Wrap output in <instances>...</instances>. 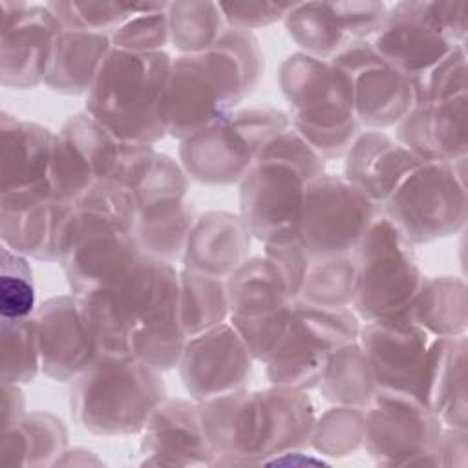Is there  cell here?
Masks as SVG:
<instances>
[{
	"label": "cell",
	"instance_id": "cell-12",
	"mask_svg": "<svg viewBox=\"0 0 468 468\" xmlns=\"http://www.w3.org/2000/svg\"><path fill=\"white\" fill-rule=\"evenodd\" d=\"M441 431V419L422 397L377 388L364 408L362 450L380 466H439Z\"/></svg>",
	"mask_w": 468,
	"mask_h": 468
},
{
	"label": "cell",
	"instance_id": "cell-42",
	"mask_svg": "<svg viewBox=\"0 0 468 468\" xmlns=\"http://www.w3.org/2000/svg\"><path fill=\"white\" fill-rule=\"evenodd\" d=\"M46 5L62 27L104 35H112L133 11V2L122 0H55Z\"/></svg>",
	"mask_w": 468,
	"mask_h": 468
},
{
	"label": "cell",
	"instance_id": "cell-39",
	"mask_svg": "<svg viewBox=\"0 0 468 468\" xmlns=\"http://www.w3.org/2000/svg\"><path fill=\"white\" fill-rule=\"evenodd\" d=\"M2 382L31 384L42 371L35 318H0Z\"/></svg>",
	"mask_w": 468,
	"mask_h": 468
},
{
	"label": "cell",
	"instance_id": "cell-25",
	"mask_svg": "<svg viewBox=\"0 0 468 468\" xmlns=\"http://www.w3.org/2000/svg\"><path fill=\"white\" fill-rule=\"evenodd\" d=\"M252 234L238 212L207 210L190 230L181 269L227 280L250 258Z\"/></svg>",
	"mask_w": 468,
	"mask_h": 468
},
{
	"label": "cell",
	"instance_id": "cell-16",
	"mask_svg": "<svg viewBox=\"0 0 468 468\" xmlns=\"http://www.w3.org/2000/svg\"><path fill=\"white\" fill-rule=\"evenodd\" d=\"M329 60L349 77L355 113L364 130L397 126L413 108L411 79L388 64L369 40L355 42Z\"/></svg>",
	"mask_w": 468,
	"mask_h": 468
},
{
	"label": "cell",
	"instance_id": "cell-24",
	"mask_svg": "<svg viewBox=\"0 0 468 468\" xmlns=\"http://www.w3.org/2000/svg\"><path fill=\"white\" fill-rule=\"evenodd\" d=\"M466 106L468 91L415 102L395 126V141L422 161L463 163L468 159Z\"/></svg>",
	"mask_w": 468,
	"mask_h": 468
},
{
	"label": "cell",
	"instance_id": "cell-45",
	"mask_svg": "<svg viewBox=\"0 0 468 468\" xmlns=\"http://www.w3.org/2000/svg\"><path fill=\"white\" fill-rule=\"evenodd\" d=\"M296 302V300H294ZM292 302V303H294ZM292 303L285 309L261 314L256 318H245V320H229L236 333L241 336L245 342L249 353L256 362L265 364L271 355L276 351L280 346L292 314Z\"/></svg>",
	"mask_w": 468,
	"mask_h": 468
},
{
	"label": "cell",
	"instance_id": "cell-37",
	"mask_svg": "<svg viewBox=\"0 0 468 468\" xmlns=\"http://www.w3.org/2000/svg\"><path fill=\"white\" fill-rule=\"evenodd\" d=\"M166 20L170 44L179 55L201 53L212 48L229 27L219 4L207 0L168 2Z\"/></svg>",
	"mask_w": 468,
	"mask_h": 468
},
{
	"label": "cell",
	"instance_id": "cell-2",
	"mask_svg": "<svg viewBox=\"0 0 468 468\" xmlns=\"http://www.w3.org/2000/svg\"><path fill=\"white\" fill-rule=\"evenodd\" d=\"M261 73L263 51L252 31L227 27L212 48L177 55L163 91L166 135L183 141L216 126L256 90Z\"/></svg>",
	"mask_w": 468,
	"mask_h": 468
},
{
	"label": "cell",
	"instance_id": "cell-17",
	"mask_svg": "<svg viewBox=\"0 0 468 468\" xmlns=\"http://www.w3.org/2000/svg\"><path fill=\"white\" fill-rule=\"evenodd\" d=\"M384 2H294L283 18L300 51L333 58L355 42L369 40L384 20Z\"/></svg>",
	"mask_w": 468,
	"mask_h": 468
},
{
	"label": "cell",
	"instance_id": "cell-29",
	"mask_svg": "<svg viewBox=\"0 0 468 468\" xmlns=\"http://www.w3.org/2000/svg\"><path fill=\"white\" fill-rule=\"evenodd\" d=\"M112 48L110 35L60 26L44 86L60 95L86 97Z\"/></svg>",
	"mask_w": 468,
	"mask_h": 468
},
{
	"label": "cell",
	"instance_id": "cell-9",
	"mask_svg": "<svg viewBox=\"0 0 468 468\" xmlns=\"http://www.w3.org/2000/svg\"><path fill=\"white\" fill-rule=\"evenodd\" d=\"M355 294L351 309L362 322L404 314L424 282L415 245L384 216H377L351 250Z\"/></svg>",
	"mask_w": 468,
	"mask_h": 468
},
{
	"label": "cell",
	"instance_id": "cell-6",
	"mask_svg": "<svg viewBox=\"0 0 468 468\" xmlns=\"http://www.w3.org/2000/svg\"><path fill=\"white\" fill-rule=\"evenodd\" d=\"M165 399L163 371L137 356H97L69 384L71 419L97 437L141 433Z\"/></svg>",
	"mask_w": 468,
	"mask_h": 468
},
{
	"label": "cell",
	"instance_id": "cell-11",
	"mask_svg": "<svg viewBox=\"0 0 468 468\" xmlns=\"http://www.w3.org/2000/svg\"><path fill=\"white\" fill-rule=\"evenodd\" d=\"M289 126V115L280 108H236L216 126L179 141L177 159L188 177L197 183L238 185L265 143Z\"/></svg>",
	"mask_w": 468,
	"mask_h": 468
},
{
	"label": "cell",
	"instance_id": "cell-50",
	"mask_svg": "<svg viewBox=\"0 0 468 468\" xmlns=\"http://www.w3.org/2000/svg\"><path fill=\"white\" fill-rule=\"evenodd\" d=\"M102 461L90 450L68 448L57 466H101Z\"/></svg>",
	"mask_w": 468,
	"mask_h": 468
},
{
	"label": "cell",
	"instance_id": "cell-41",
	"mask_svg": "<svg viewBox=\"0 0 468 468\" xmlns=\"http://www.w3.org/2000/svg\"><path fill=\"white\" fill-rule=\"evenodd\" d=\"M166 7L168 2H133L132 15L110 35L112 46L132 53L165 51L170 44Z\"/></svg>",
	"mask_w": 468,
	"mask_h": 468
},
{
	"label": "cell",
	"instance_id": "cell-22",
	"mask_svg": "<svg viewBox=\"0 0 468 468\" xmlns=\"http://www.w3.org/2000/svg\"><path fill=\"white\" fill-rule=\"evenodd\" d=\"M254 362L232 324L225 322L186 340L177 371L188 397L203 402L245 389Z\"/></svg>",
	"mask_w": 468,
	"mask_h": 468
},
{
	"label": "cell",
	"instance_id": "cell-36",
	"mask_svg": "<svg viewBox=\"0 0 468 468\" xmlns=\"http://www.w3.org/2000/svg\"><path fill=\"white\" fill-rule=\"evenodd\" d=\"M181 322L186 336H196L229 322L225 280L179 269Z\"/></svg>",
	"mask_w": 468,
	"mask_h": 468
},
{
	"label": "cell",
	"instance_id": "cell-5",
	"mask_svg": "<svg viewBox=\"0 0 468 468\" xmlns=\"http://www.w3.org/2000/svg\"><path fill=\"white\" fill-rule=\"evenodd\" d=\"M106 289L130 340L132 355L159 371L177 367L188 336L181 322L176 265L141 256L117 283Z\"/></svg>",
	"mask_w": 468,
	"mask_h": 468
},
{
	"label": "cell",
	"instance_id": "cell-38",
	"mask_svg": "<svg viewBox=\"0 0 468 468\" xmlns=\"http://www.w3.org/2000/svg\"><path fill=\"white\" fill-rule=\"evenodd\" d=\"M355 294V267L351 256H333L311 260L298 302L325 307L344 309L351 307Z\"/></svg>",
	"mask_w": 468,
	"mask_h": 468
},
{
	"label": "cell",
	"instance_id": "cell-1",
	"mask_svg": "<svg viewBox=\"0 0 468 468\" xmlns=\"http://www.w3.org/2000/svg\"><path fill=\"white\" fill-rule=\"evenodd\" d=\"M214 466H261L305 450L316 422L309 391L271 384L197 402Z\"/></svg>",
	"mask_w": 468,
	"mask_h": 468
},
{
	"label": "cell",
	"instance_id": "cell-40",
	"mask_svg": "<svg viewBox=\"0 0 468 468\" xmlns=\"http://www.w3.org/2000/svg\"><path fill=\"white\" fill-rule=\"evenodd\" d=\"M364 444V408L331 404L316 415L311 446L318 455L344 459Z\"/></svg>",
	"mask_w": 468,
	"mask_h": 468
},
{
	"label": "cell",
	"instance_id": "cell-30",
	"mask_svg": "<svg viewBox=\"0 0 468 468\" xmlns=\"http://www.w3.org/2000/svg\"><path fill=\"white\" fill-rule=\"evenodd\" d=\"M68 205L51 196L0 207L2 245L29 260L58 261V230Z\"/></svg>",
	"mask_w": 468,
	"mask_h": 468
},
{
	"label": "cell",
	"instance_id": "cell-4",
	"mask_svg": "<svg viewBox=\"0 0 468 468\" xmlns=\"http://www.w3.org/2000/svg\"><path fill=\"white\" fill-rule=\"evenodd\" d=\"M170 64L166 51L132 53L112 48L84 97V112L121 141L159 143L166 137L163 91Z\"/></svg>",
	"mask_w": 468,
	"mask_h": 468
},
{
	"label": "cell",
	"instance_id": "cell-49",
	"mask_svg": "<svg viewBox=\"0 0 468 468\" xmlns=\"http://www.w3.org/2000/svg\"><path fill=\"white\" fill-rule=\"evenodd\" d=\"M26 393L22 384L2 382V402H0V424L2 431L9 428L16 419L26 413Z\"/></svg>",
	"mask_w": 468,
	"mask_h": 468
},
{
	"label": "cell",
	"instance_id": "cell-28",
	"mask_svg": "<svg viewBox=\"0 0 468 468\" xmlns=\"http://www.w3.org/2000/svg\"><path fill=\"white\" fill-rule=\"evenodd\" d=\"M119 183L133 194L139 214L186 199L190 177L179 159L157 152L155 144L132 143Z\"/></svg>",
	"mask_w": 468,
	"mask_h": 468
},
{
	"label": "cell",
	"instance_id": "cell-31",
	"mask_svg": "<svg viewBox=\"0 0 468 468\" xmlns=\"http://www.w3.org/2000/svg\"><path fill=\"white\" fill-rule=\"evenodd\" d=\"M229 320H245L289 307L296 298L278 267L267 254L250 256L227 280Z\"/></svg>",
	"mask_w": 468,
	"mask_h": 468
},
{
	"label": "cell",
	"instance_id": "cell-34",
	"mask_svg": "<svg viewBox=\"0 0 468 468\" xmlns=\"http://www.w3.org/2000/svg\"><path fill=\"white\" fill-rule=\"evenodd\" d=\"M196 218L188 199L139 212L133 236L143 256L168 263L181 261Z\"/></svg>",
	"mask_w": 468,
	"mask_h": 468
},
{
	"label": "cell",
	"instance_id": "cell-47",
	"mask_svg": "<svg viewBox=\"0 0 468 468\" xmlns=\"http://www.w3.org/2000/svg\"><path fill=\"white\" fill-rule=\"evenodd\" d=\"M263 254H267L269 258H272L278 263V267L282 269V272L285 274V278L292 289L294 298H298L307 267L311 263V258L307 256L300 239L292 238V239L265 243Z\"/></svg>",
	"mask_w": 468,
	"mask_h": 468
},
{
	"label": "cell",
	"instance_id": "cell-32",
	"mask_svg": "<svg viewBox=\"0 0 468 468\" xmlns=\"http://www.w3.org/2000/svg\"><path fill=\"white\" fill-rule=\"evenodd\" d=\"M68 428L49 411H26L2 431L0 461L5 464L42 468L57 466L68 450Z\"/></svg>",
	"mask_w": 468,
	"mask_h": 468
},
{
	"label": "cell",
	"instance_id": "cell-48",
	"mask_svg": "<svg viewBox=\"0 0 468 468\" xmlns=\"http://www.w3.org/2000/svg\"><path fill=\"white\" fill-rule=\"evenodd\" d=\"M439 466L464 468L468 464V431L466 428L442 426L439 448H437Z\"/></svg>",
	"mask_w": 468,
	"mask_h": 468
},
{
	"label": "cell",
	"instance_id": "cell-13",
	"mask_svg": "<svg viewBox=\"0 0 468 468\" xmlns=\"http://www.w3.org/2000/svg\"><path fill=\"white\" fill-rule=\"evenodd\" d=\"M362 320L351 307L325 309L303 302L292 303L289 327L263 364L271 384L314 389L329 356L358 338Z\"/></svg>",
	"mask_w": 468,
	"mask_h": 468
},
{
	"label": "cell",
	"instance_id": "cell-15",
	"mask_svg": "<svg viewBox=\"0 0 468 468\" xmlns=\"http://www.w3.org/2000/svg\"><path fill=\"white\" fill-rule=\"evenodd\" d=\"M130 144L117 139L84 110L68 117L53 143V197L71 203L95 183H119Z\"/></svg>",
	"mask_w": 468,
	"mask_h": 468
},
{
	"label": "cell",
	"instance_id": "cell-35",
	"mask_svg": "<svg viewBox=\"0 0 468 468\" xmlns=\"http://www.w3.org/2000/svg\"><path fill=\"white\" fill-rule=\"evenodd\" d=\"M377 382L356 340L340 346L327 360L316 389L329 404L366 408L377 391Z\"/></svg>",
	"mask_w": 468,
	"mask_h": 468
},
{
	"label": "cell",
	"instance_id": "cell-43",
	"mask_svg": "<svg viewBox=\"0 0 468 468\" xmlns=\"http://www.w3.org/2000/svg\"><path fill=\"white\" fill-rule=\"evenodd\" d=\"M37 289L29 258L2 245L0 318H27L37 309Z\"/></svg>",
	"mask_w": 468,
	"mask_h": 468
},
{
	"label": "cell",
	"instance_id": "cell-46",
	"mask_svg": "<svg viewBox=\"0 0 468 468\" xmlns=\"http://www.w3.org/2000/svg\"><path fill=\"white\" fill-rule=\"evenodd\" d=\"M229 27L252 31L283 22L294 2H218Z\"/></svg>",
	"mask_w": 468,
	"mask_h": 468
},
{
	"label": "cell",
	"instance_id": "cell-3",
	"mask_svg": "<svg viewBox=\"0 0 468 468\" xmlns=\"http://www.w3.org/2000/svg\"><path fill=\"white\" fill-rule=\"evenodd\" d=\"M325 174V159L292 128L272 135L238 183V214L265 243L298 238L307 181Z\"/></svg>",
	"mask_w": 468,
	"mask_h": 468
},
{
	"label": "cell",
	"instance_id": "cell-18",
	"mask_svg": "<svg viewBox=\"0 0 468 468\" xmlns=\"http://www.w3.org/2000/svg\"><path fill=\"white\" fill-rule=\"evenodd\" d=\"M55 133L48 126L0 112V207L51 197Z\"/></svg>",
	"mask_w": 468,
	"mask_h": 468
},
{
	"label": "cell",
	"instance_id": "cell-26",
	"mask_svg": "<svg viewBox=\"0 0 468 468\" xmlns=\"http://www.w3.org/2000/svg\"><path fill=\"white\" fill-rule=\"evenodd\" d=\"M466 335L455 338H433L422 399L428 408L441 419L442 426H468V397H466Z\"/></svg>",
	"mask_w": 468,
	"mask_h": 468
},
{
	"label": "cell",
	"instance_id": "cell-14",
	"mask_svg": "<svg viewBox=\"0 0 468 468\" xmlns=\"http://www.w3.org/2000/svg\"><path fill=\"white\" fill-rule=\"evenodd\" d=\"M378 214L366 192L325 172L305 185L298 239L311 260L346 256Z\"/></svg>",
	"mask_w": 468,
	"mask_h": 468
},
{
	"label": "cell",
	"instance_id": "cell-10",
	"mask_svg": "<svg viewBox=\"0 0 468 468\" xmlns=\"http://www.w3.org/2000/svg\"><path fill=\"white\" fill-rule=\"evenodd\" d=\"M466 35L468 2L402 0L386 9L369 42L388 64L415 80L453 48L466 46Z\"/></svg>",
	"mask_w": 468,
	"mask_h": 468
},
{
	"label": "cell",
	"instance_id": "cell-20",
	"mask_svg": "<svg viewBox=\"0 0 468 468\" xmlns=\"http://www.w3.org/2000/svg\"><path fill=\"white\" fill-rule=\"evenodd\" d=\"M33 318L42 373L55 382L71 384L99 356L84 296L66 292L46 298Z\"/></svg>",
	"mask_w": 468,
	"mask_h": 468
},
{
	"label": "cell",
	"instance_id": "cell-8",
	"mask_svg": "<svg viewBox=\"0 0 468 468\" xmlns=\"http://www.w3.org/2000/svg\"><path fill=\"white\" fill-rule=\"evenodd\" d=\"M378 212L415 247L459 234L468 219L466 161L417 159L395 181Z\"/></svg>",
	"mask_w": 468,
	"mask_h": 468
},
{
	"label": "cell",
	"instance_id": "cell-44",
	"mask_svg": "<svg viewBox=\"0 0 468 468\" xmlns=\"http://www.w3.org/2000/svg\"><path fill=\"white\" fill-rule=\"evenodd\" d=\"M411 84L415 90V102L435 101L468 91L466 46L453 48L430 71L411 80Z\"/></svg>",
	"mask_w": 468,
	"mask_h": 468
},
{
	"label": "cell",
	"instance_id": "cell-7",
	"mask_svg": "<svg viewBox=\"0 0 468 468\" xmlns=\"http://www.w3.org/2000/svg\"><path fill=\"white\" fill-rule=\"evenodd\" d=\"M278 88L291 126L325 159H340L364 130L356 119L349 77L329 58L303 51L278 66Z\"/></svg>",
	"mask_w": 468,
	"mask_h": 468
},
{
	"label": "cell",
	"instance_id": "cell-27",
	"mask_svg": "<svg viewBox=\"0 0 468 468\" xmlns=\"http://www.w3.org/2000/svg\"><path fill=\"white\" fill-rule=\"evenodd\" d=\"M342 159V176L380 207L395 181L419 157L382 130H362Z\"/></svg>",
	"mask_w": 468,
	"mask_h": 468
},
{
	"label": "cell",
	"instance_id": "cell-21",
	"mask_svg": "<svg viewBox=\"0 0 468 468\" xmlns=\"http://www.w3.org/2000/svg\"><path fill=\"white\" fill-rule=\"evenodd\" d=\"M433 338L406 313L362 322L358 331L377 386L419 397Z\"/></svg>",
	"mask_w": 468,
	"mask_h": 468
},
{
	"label": "cell",
	"instance_id": "cell-23",
	"mask_svg": "<svg viewBox=\"0 0 468 468\" xmlns=\"http://www.w3.org/2000/svg\"><path fill=\"white\" fill-rule=\"evenodd\" d=\"M139 464L214 466L196 400L190 397L163 400L141 431Z\"/></svg>",
	"mask_w": 468,
	"mask_h": 468
},
{
	"label": "cell",
	"instance_id": "cell-19",
	"mask_svg": "<svg viewBox=\"0 0 468 468\" xmlns=\"http://www.w3.org/2000/svg\"><path fill=\"white\" fill-rule=\"evenodd\" d=\"M0 84L31 90L46 80L60 24L46 4L2 0Z\"/></svg>",
	"mask_w": 468,
	"mask_h": 468
},
{
	"label": "cell",
	"instance_id": "cell-33",
	"mask_svg": "<svg viewBox=\"0 0 468 468\" xmlns=\"http://www.w3.org/2000/svg\"><path fill=\"white\" fill-rule=\"evenodd\" d=\"M466 282L455 274L426 276L408 316L435 338H455L468 331Z\"/></svg>",
	"mask_w": 468,
	"mask_h": 468
}]
</instances>
